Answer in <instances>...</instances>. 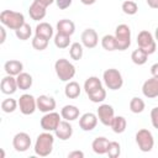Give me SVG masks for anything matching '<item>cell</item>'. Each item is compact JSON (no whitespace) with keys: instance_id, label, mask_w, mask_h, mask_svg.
I'll return each mask as SVG.
<instances>
[{"instance_id":"obj_11","label":"cell","mask_w":158,"mask_h":158,"mask_svg":"<svg viewBox=\"0 0 158 158\" xmlns=\"http://www.w3.org/2000/svg\"><path fill=\"white\" fill-rule=\"evenodd\" d=\"M96 115H98L99 121L104 126H110L112 118L115 117V111H114V107L111 105H109V104H101L98 107Z\"/></svg>"},{"instance_id":"obj_21","label":"cell","mask_w":158,"mask_h":158,"mask_svg":"<svg viewBox=\"0 0 158 158\" xmlns=\"http://www.w3.org/2000/svg\"><path fill=\"white\" fill-rule=\"evenodd\" d=\"M109 139L106 137H96L91 142V148L96 154H106L109 147Z\"/></svg>"},{"instance_id":"obj_18","label":"cell","mask_w":158,"mask_h":158,"mask_svg":"<svg viewBox=\"0 0 158 158\" xmlns=\"http://www.w3.org/2000/svg\"><path fill=\"white\" fill-rule=\"evenodd\" d=\"M47 7H44L43 5H41L37 0H33V2L28 7V15L33 20V21H40V20H43L44 16H46V10Z\"/></svg>"},{"instance_id":"obj_35","label":"cell","mask_w":158,"mask_h":158,"mask_svg":"<svg viewBox=\"0 0 158 158\" xmlns=\"http://www.w3.org/2000/svg\"><path fill=\"white\" fill-rule=\"evenodd\" d=\"M106 154L110 158H117L121 154V146H120V143L118 142H115V141H110Z\"/></svg>"},{"instance_id":"obj_5","label":"cell","mask_w":158,"mask_h":158,"mask_svg":"<svg viewBox=\"0 0 158 158\" xmlns=\"http://www.w3.org/2000/svg\"><path fill=\"white\" fill-rule=\"evenodd\" d=\"M115 37L118 51H125L131 46V30L126 23H121L116 27Z\"/></svg>"},{"instance_id":"obj_8","label":"cell","mask_w":158,"mask_h":158,"mask_svg":"<svg viewBox=\"0 0 158 158\" xmlns=\"http://www.w3.org/2000/svg\"><path fill=\"white\" fill-rule=\"evenodd\" d=\"M62 116L58 114V112H54V111H51V112H46L41 121H40V125L42 127V130L44 131H48V132H54L56 128L58 127L59 122L62 121L60 120Z\"/></svg>"},{"instance_id":"obj_9","label":"cell","mask_w":158,"mask_h":158,"mask_svg":"<svg viewBox=\"0 0 158 158\" xmlns=\"http://www.w3.org/2000/svg\"><path fill=\"white\" fill-rule=\"evenodd\" d=\"M19 109L23 115H32L37 109V99L31 94H22L19 98Z\"/></svg>"},{"instance_id":"obj_38","label":"cell","mask_w":158,"mask_h":158,"mask_svg":"<svg viewBox=\"0 0 158 158\" xmlns=\"http://www.w3.org/2000/svg\"><path fill=\"white\" fill-rule=\"evenodd\" d=\"M88 96H89V100L93 101V102H102L106 99V90L101 86L98 90H95L94 93L89 94Z\"/></svg>"},{"instance_id":"obj_31","label":"cell","mask_w":158,"mask_h":158,"mask_svg":"<svg viewBox=\"0 0 158 158\" xmlns=\"http://www.w3.org/2000/svg\"><path fill=\"white\" fill-rule=\"evenodd\" d=\"M15 35H16V37H17L19 40L26 41V40H28V38L31 37V35H32V28H31V26H30L28 23L25 22L20 28H17V30L15 31Z\"/></svg>"},{"instance_id":"obj_13","label":"cell","mask_w":158,"mask_h":158,"mask_svg":"<svg viewBox=\"0 0 158 158\" xmlns=\"http://www.w3.org/2000/svg\"><path fill=\"white\" fill-rule=\"evenodd\" d=\"M80 40H81V44L86 48H94L98 46V42H99V36L96 33V31L94 28H86L83 31L81 36H80Z\"/></svg>"},{"instance_id":"obj_25","label":"cell","mask_w":158,"mask_h":158,"mask_svg":"<svg viewBox=\"0 0 158 158\" xmlns=\"http://www.w3.org/2000/svg\"><path fill=\"white\" fill-rule=\"evenodd\" d=\"M80 85L77 81H68L64 88V94L68 99H77L80 95Z\"/></svg>"},{"instance_id":"obj_27","label":"cell","mask_w":158,"mask_h":158,"mask_svg":"<svg viewBox=\"0 0 158 158\" xmlns=\"http://www.w3.org/2000/svg\"><path fill=\"white\" fill-rule=\"evenodd\" d=\"M126 126H127V121L123 116H115L111 121V125L110 127L112 128V131L115 133H122L125 132L126 130Z\"/></svg>"},{"instance_id":"obj_10","label":"cell","mask_w":158,"mask_h":158,"mask_svg":"<svg viewBox=\"0 0 158 158\" xmlns=\"http://www.w3.org/2000/svg\"><path fill=\"white\" fill-rule=\"evenodd\" d=\"M31 137L26 132H19L12 138V147L16 152H26L31 147Z\"/></svg>"},{"instance_id":"obj_43","label":"cell","mask_w":158,"mask_h":158,"mask_svg":"<svg viewBox=\"0 0 158 158\" xmlns=\"http://www.w3.org/2000/svg\"><path fill=\"white\" fill-rule=\"evenodd\" d=\"M151 74L153 77H158V63H154L152 67H151Z\"/></svg>"},{"instance_id":"obj_19","label":"cell","mask_w":158,"mask_h":158,"mask_svg":"<svg viewBox=\"0 0 158 158\" xmlns=\"http://www.w3.org/2000/svg\"><path fill=\"white\" fill-rule=\"evenodd\" d=\"M22 69H23V64L16 59H10L4 64V70L9 75L17 77L20 73H22Z\"/></svg>"},{"instance_id":"obj_40","label":"cell","mask_w":158,"mask_h":158,"mask_svg":"<svg viewBox=\"0 0 158 158\" xmlns=\"http://www.w3.org/2000/svg\"><path fill=\"white\" fill-rule=\"evenodd\" d=\"M72 1H73V0H56V4H57V6H58V9L65 10V9H68V7L72 5Z\"/></svg>"},{"instance_id":"obj_15","label":"cell","mask_w":158,"mask_h":158,"mask_svg":"<svg viewBox=\"0 0 158 158\" xmlns=\"http://www.w3.org/2000/svg\"><path fill=\"white\" fill-rule=\"evenodd\" d=\"M0 89H1V93L6 94V95H12L14 93H16V90L19 89L16 78L14 75H9V74L6 77H4L0 83Z\"/></svg>"},{"instance_id":"obj_29","label":"cell","mask_w":158,"mask_h":158,"mask_svg":"<svg viewBox=\"0 0 158 158\" xmlns=\"http://www.w3.org/2000/svg\"><path fill=\"white\" fill-rule=\"evenodd\" d=\"M101 46L104 49L112 52L117 49V42H116V37L115 35H105L101 38Z\"/></svg>"},{"instance_id":"obj_37","label":"cell","mask_w":158,"mask_h":158,"mask_svg":"<svg viewBox=\"0 0 158 158\" xmlns=\"http://www.w3.org/2000/svg\"><path fill=\"white\" fill-rule=\"evenodd\" d=\"M48 41H49V40H47V38H44V37H41V36H36V35H35V37L32 38V47H33L36 51H43V49L47 48Z\"/></svg>"},{"instance_id":"obj_41","label":"cell","mask_w":158,"mask_h":158,"mask_svg":"<svg viewBox=\"0 0 158 158\" xmlns=\"http://www.w3.org/2000/svg\"><path fill=\"white\" fill-rule=\"evenodd\" d=\"M68 158H84V153L81 151H73L68 154Z\"/></svg>"},{"instance_id":"obj_33","label":"cell","mask_w":158,"mask_h":158,"mask_svg":"<svg viewBox=\"0 0 158 158\" xmlns=\"http://www.w3.org/2000/svg\"><path fill=\"white\" fill-rule=\"evenodd\" d=\"M17 106H19V101H16L12 98H7V99L2 100V102H1V110L6 114L14 112L17 109Z\"/></svg>"},{"instance_id":"obj_36","label":"cell","mask_w":158,"mask_h":158,"mask_svg":"<svg viewBox=\"0 0 158 158\" xmlns=\"http://www.w3.org/2000/svg\"><path fill=\"white\" fill-rule=\"evenodd\" d=\"M121 9H122V11L126 15H135L138 11V6H137V4L133 0H126V1H123Z\"/></svg>"},{"instance_id":"obj_48","label":"cell","mask_w":158,"mask_h":158,"mask_svg":"<svg viewBox=\"0 0 158 158\" xmlns=\"http://www.w3.org/2000/svg\"><path fill=\"white\" fill-rule=\"evenodd\" d=\"M4 156H5V153H4V151L1 149V158H4Z\"/></svg>"},{"instance_id":"obj_22","label":"cell","mask_w":158,"mask_h":158,"mask_svg":"<svg viewBox=\"0 0 158 158\" xmlns=\"http://www.w3.org/2000/svg\"><path fill=\"white\" fill-rule=\"evenodd\" d=\"M60 116H62V118H64L69 122L74 121L79 117V109L75 105H65L60 110Z\"/></svg>"},{"instance_id":"obj_7","label":"cell","mask_w":158,"mask_h":158,"mask_svg":"<svg viewBox=\"0 0 158 158\" xmlns=\"http://www.w3.org/2000/svg\"><path fill=\"white\" fill-rule=\"evenodd\" d=\"M137 44L139 48L146 51L148 53V56L156 52V47H157L156 40H154L153 35L147 30H143L137 35Z\"/></svg>"},{"instance_id":"obj_47","label":"cell","mask_w":158,"mask_h":158,"mask_svg":"<svg viewBox=\"0 0 158 158\" xmlns=\"http://www.w3.org/2000/svg\"><path fill=\"white\" fill-rule=\"evenodd\" d=\"M154 37H156V40L158 41V27L156 28V32H154Z\"/></svg>"},{"instance_id":"obj_3","label":"cell","mask_w":158,"mask_h":158,"mask_svg":"<svg viewBox=\"0 0 158 158\" xmlns=\"http://www.w3.org/2000/svg\"><path fill=\"white\" fill-rule=\"evenodd\" d=\"M54 70L59 80L62 81H69L75 75V67L73 63H70L65 58H59L54 63Z\"/></svg>"},{"instance_id":"obj_24","label":"cell","mask_w":158,"mask_h":158,"mask_svg":"<svg viewBox=\"0 0 158 158\" xmlns=\"http://www.w3.org/2000/svg\"><path fill=\"white\" fill-rule=\"evenodd\" d=\"M16 81H17V86L20 90H28L31 86H32V77L28 74V73H20L17 77H16Z\"/></svg>"},{"instance_id":"obj_45","label":"cell","mask_w":158,"mask_h":158,"mask_svg":"<svg viewBox=\"0 0 158 158\" xmlns=\"http://www.w3.org/2000/svg\"><path fill=\"white\" fill-rule=\"evenodd\" d=\"M37 1H38V2L41 4V5H43L44 7H47V6L52 5V4H53V2L56 1V0H37Z\"/></svg>"},{"instance_id":"obj_30","label":"cell","mask_w":158,"mask_h":158,"mask_svg":"<svg viewBox=\"0 0 158 158\" xmlns=\"http://www.w3.org/2000/svg\"><path fill=\"white\" fill-rule=\"evenodd\" d=\"M83 53H84V49H83V44L79 43V42H73L69 47V56L72 59L74 60H79L81 59L83 57Z\"/></svg>"},{"instance_id":"obj_17","label":"cell","mask_w":158,"mask_h":158,"mask_svg":"<svg viewBox=\"0 0 158 158\" xmlns=\"http://www.w3.org/2000/svg\"><path fill=\"white\" fill-rule=\"evenodd\" d=\"M54 135H56L57 138H59L62 141L69 139L72 137V135H73V127L69 123V121H67V120L60 121L59 125H58V127L54 131Z\"/></svg>"},{"instance_id":"obj_42","label":"cell","mask_w":158,"mask_h":158,"mask_svg":"<svg viewBox=\"0 0 158 158\" xmlns=\"http://www.w3.org/2000/svg\"><path fill=\"white\" fill-rule=\"evenodd\" d=\"M0 33H1L0 43L2 44V43L5 42V40H6V30H5V27H4V26H1V27H0Z\"/></svg>"},{"instance_id":"obj_32","label":"cell","mask_w":158,"mask_h":158,"mask_svg":"<svg viewBox=\"0 0 158 158\" xmlns=\"http://www.w3.org/2000/svg\"><path fill=\"white\" fill-rule=\"evenodd\" d=\"M54 44H56L57 48H60V49H64V48L69 47V44H70V36H67V35L57 32L54 35Z\"/></svg>"},{"instance_id":"obj_28","label":"cell","mask_w":158,"mask_h":158,"mask_svg":"<svg viewBox=\"0 0 158 158\" xmlns=\"http://www.w3.org/2000/svg\"><path fill=\"white\" fill-rule=\"evenodd\" d=\"M131 59H132V62H133L135 64H137V65H143V64L147 62V59H148V53H147L146 51H143L142 48L138 47L137 49H135V51L132 52Z\"/></svg>"},{"instance_id":"obj_34","label":"cell","mask_w":158,"mask_h":158,"mask_svg":"<svg viewBox=\"0 0 158 158\" xmlns=\"http://www.w3.org/2000/svg\"><path fill=\"white\" fill-rule=\"evenodd\" d=\"M146 107L144 101L141 98H132L130 101V110L133 114H141Z\"/></svg>"},{"instance_id":"obj_39","label":"cell","mask_w":158,"mask_h":158,"mask_svg":"<svg viewBox=\"0 0 158 158\" xmlns=\"http://www.w3.org/2000/svg\"><path fill=\"white\" fill-rule=\"evenodd\" d=\"M151 122H152V126L158 130V106L151 110Z\"/></svg>"},{"instance_id":"obj_44","label":"cell","mask_w":158,"mask_h":158,"mask_svg":"<svg viewBox=\"0 0 158 158\" xmlns=\"http://www.w3.org/2000/svg\"><path fill=\"white\" fill-rule=\"evenodd\" d=\"M147 5L152 9H158V0H146Z\"/></svg>"},{"instance_id":"obj_46","label":"cell","mask_w":158,"mask_h":158,"mask_svg":"<svg viewBox=\"0 0 158 158\" xmlns=\"http://www.w3.org/2000/svg\"><path fill=\"white\" fill-rule=\"evenodd\" d=\"M80 1H81V4H84V5H93V4L96 2V0H80Z\"/></svg>"},{"instance_id":"obj_4","label":"cell","mask_w":158,"mask_h":158,"mask_svg":"<svg viewBox=\"0 0 158 158\" xmlns=\"http://www.w3.org/2000/svg\"><path fill=\"white\" fill-rule=\"evenodd\" d=\"M102 80L107 89L110 90H118L123 85V79L121 73L115 68H109L102 73Z\"/></svg>"},{"instance_id":"obj_26","label":"cell","mask_w":158,"mask_h":158,"mask_svg":"<svg viewBox=\"0 0 158 158\" xmlns=\"http://www.w3.org/2000/svg\"><path fill=\"white\" fill-rule=\"evenodd\" d=\"M101 80L98 78V77H89L85 83H84V90L86 93V95L94 93L95 90H98L99 88H101Z\"/></svg>"},{"instance_id":"obj_20","label":"cell","mask_w":158,"mask_h":158,"mask_svg":"<svg viewBox=\"0 0 158 158\" xmlns=\"http://www.w3.org/2000/svg\"><path fill=\"white\" fill-rule=\"evenodd\" d=\"M75 31V25L72 20H68V19H63V20H59L57 22V32L58 33H63V35H67V36H72Z\"/></svg>"},{"instance_id":"obj_14","label":"cell","mask_w":158,"mask_h":158,"mask_svg":"<svg viewBox=\"0 0 158 158\" xmlns=\"http://www.w3.org/2000/svg\"><path fill=\"white\" fill-rule=\"evenodd\" d=\"M98 115L93 112H85L79 118V126L83 131H93L98 125Z\"/></svg>"},{"instance_id":"obj_2","label":"cell","mask_w":158,"mask_h":158,"mask_svg":"<svg viewBox=\"0 0 158 158\" xmlns=\"http://www.w3.org/2000/svg\"><path fill=\"white\" fill-rule=\"evenodd\" d=\"M0 22L2 26L16 31L25 23V16L21 12L12 11V10H2L0 12Z\"/></svg>"},{"instance_id":"obj_6","label":"cell","mask_w":158,"mask_h":158,"mask_svg":"<svg viewBox=\"0 0 158 158\" xmlns=\"http://www.w3.org/2000/svg\"><path fill=\"white\" fill-rule=\"evenodd\" d=\"M136 143L142 152H151L154 146V138L149 130L141 128L136 133Z\"/></svg>"},{"instance_id":"obj_12","label":"cell","mask_w":158,"mask_h":158,"mask_svg":"<svg viewBox=\"0 0 158 158\" xmlns=\"http://www.w3.org/2000/svg\"><path fill=\"white\" fill-rule=\"evenodd\" d=\"M142 93L146 98L153 99L158 96V77H153L147 79L142 85Z\"/></svg>"},{"instance_id":"obj_16","label":"cell","mask_w":158,"mask_h":158,"mask_svg":"<svg viewBox=\"0 0 158 158\" xmlns=\"http://www.w3.org/2000/svg\"><path fill=\"white\" fill-rule=\"evenodd\" d=\"M37 109L41 112H51L56 109V100L48 95H40L37 98Z\"/></svg>"},{"instance_id":"obj_23","label":"cell","mask_w":158,"mask_h":158,"mask_svg":"<svg viewBox=\"0 0 158 158\" xmlns=\"http://www.w3.org/2000/svg\"><path fill=\"white\" fill-rule=\"evenodd\" d=\"M35 35L51 40L53 37V27L48 22H40L35 28Z\"/></svg>"},{"instance_id":"obj_1","label":"cell","mask_w":158,"mask_h":158,"mask_svg":"<svg viewBox=\"0 0 158 158\" xmlns=\"http://www.w3.org/2000/svg\"><path fill=\"white\" fill-rule=\"evenodd\" d=\"M53 144H54V136L51 132L44 131V132L40 133L36 138L35 147H33L35 153L40 157H47L52 153Z\"/></svg>"}]
</instances>
